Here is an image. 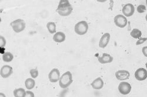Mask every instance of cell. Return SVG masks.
<instances>
[{"label":"cell","instance_id":"6da1fadb","mask_svg":"<svg viewBox=\"0 0 147 97\" xmlns=\"http://www.w3.org/2000/svg\"><path fill=\"white\" fill-rule=\"evenodd\" d=\"M73 10L71 4L68 0H61L56 11L58 14L62 17H67L69 15Z\"/></svg>","mask_w":147,"mask_h":97},{"label":"cell","instance_id":"7a4b0ae2","mask_svg":"<svg viewBox=\"0 0 147 97\" xmlns=\"http://www.w3.org/2000/svg\"><path fill=\"white\" fill-rule=\"evenodd\" d=\"M72 76L71 72L69 71H66L60 77L59 80V85L62 88H68L72 82Z\"/></svg>","mask_w":147,"mask_h":97},{"label":"cell","instance_id":"3957f363","mask_svg":"<svg viewBox=\"0 0 147 97\" xmlns=\"http://www.w3.org/2000/svg\"><path fill=\"white\" fill-rule=\"evenodd\" d=\"M88 29V23L85 21H82L78 22L74 27V30L76 33L79 35H85L87 32Z\"/></svg>","mask_w":147,"mask_h":97},{"label":"cell","instance_id":"277c9868","mask_svg":"<svg viewBox=\"0 0 147 97\" xmlns=\"http://www.w3.org/2000/svg\"><path fill=\"white\" fill-rule=\"evenodd\" d=\"M11 26L13 28L14 31L16 33H20L23 31L26 28V22L21 19H16L11 23Z\"/></svg>","mask_w":147,"mask_h":97},{"label":"cell","instance_id":"5b68a950","mask_svg":"<svg viewBox=\"0 0 147 97\" xmlns=\"http://www.w3.org/2000/svg\"><path fill=\"white\" fill-rule=\"evenodd\" d=\"M114 22L116 26L120 28H123L127 25V19L122 15H117L114 17Z\"/></svg>","mask_w":147,"mask_h":97},{"label":"cell","instance_id":"8992f818","mask_svg":"<svg viewBox=\"0 0 147 97\" xmlns=\"http://www.w3.org/2000/svg\"><path fill=\"white\" fill-rule=\"evenodd\" d=\"M131 90V85L127 82H121L118 86V91L122 95L128 94Z\"/></svg>","mask_w":147,"mask_h":97},{"label":"cell","instance_id":"52a82bcc","mask_svg":"<svg viewBox=\"0 0 147 97\" xmlns=\"http://www.w3.org/2000/svg\"><path fill=\"white\" fill-rule=\"evenodd\" d=\"M48 78L51 82L55 83L58 82L60 79V72L58 69L53 68L48 74Z\"/></svg>","mask_w":147,"mask_h":97},{"label":"cell","instance_id":"ba28073f","mask_svg":"<svg viewBox=\"0 0 147 97\" xmlns=\"http://www.w3.org/2000/svg\"><path fill=\"white\" fill-rule=\"evenodd\" d=\"M13 72V67L8 65L4 66L1 67L0 70V74L1 76L4 78H7L9 77Z\"/></svg>","mask_w":147,"mask_h":97},{"label":"cell","instance_id":"9c48e42d","mask_svg":"<svg viewBox=\"0 0 147 97\" xmlns=\"http://www.w3.org/2000/svg\"><path fill=\"white\" fill-rule=\"evenodd\" d=\"M135 77L139 81H144L147 78V70L144 68H140L135 72Z\"/></svg>","mask_w":147,"mask_h":97},{"label":"cell","instance_id":"30bf717a","mask_svg":"<svg viewBox=\"0 0 147 97\" xmlns=\"http://www.w3.org/2000/svg\"><path fill=\"white\" fill-rule=\"evenodd\" d=\"M122 13L125 17H131L135 12L134 6L132 4H127L122 8Z\"/></svg>","mask_w":147,"mask_h":97},{"label":"cell","instance_id":"8fae6325","mask_svg":"<svg viewBox=\"0 0 147 97\" xmlns=\"http://www.w3.org/2000/svg\"><path fill=\"white\" fill-rule=\"evenodd\" d=\"M130 76L129 72L127 70H118L115 72V77L118 80L124 81Z\"/></svg>","mask_w":147,"mask_h":97},{"label":"cell","instance_id":"7c38bea8","mask_svg":"<svg viewBox=\"0 0 147 97\" xmlns=\"http://www.w3.org/2000/svg\"><path fill=\"white\" fill-rule=\"evenodd\" d=\"M98 62L101 64L110 63L113 61V57L108 53H103L101 57L98 58Z\"/></svg>","mask_w":147,"mask_h":97},{"label":"cell","instance_id":"4fadbf2b","mask_svg":"<svg viewBox=\"0 0 147 97\" xmlns=\"http://www.w3.org/2000/svg\"><path fill=\"white\" fill-rule=\"evenodd\" d=\"M110 40V34L109 33H104L99 42V46L101 48H105L108 44Z\"/></svg>","mask_w":147,"mask_h":97},{"label":"cell","instance_id":"5bb4252c","mask_svg":"<svg viewBox=\"0 0 147 97\" xmlns=\"http://www.w3.org/2000/svg\"><path fill=\"white\" fill-rule=\"evenodd\" d=\"M91 86L94 90H101L104 86V81L101 78L98 77L93 81Z\"/></svg>","mask_w":147,"mask_h":97},{"label":"cell","instance_id":"9a60e30c","mask_svg":"<svg viewBox=\"0 0 147 97\" xmlns=\"http://www.w3.org/2000/svg\"><path fill=\"white\" fill-rule=\"evenodd\" d=\"M65 40V35L62 32H58L53 36V41L57 43H61Z\"/></svg>","mask_w":147,"mask_h":97},{"label":"cell","instance_id":"2e32d148","mask_svg":"<svg viewBox=\"0 0 147 97\" xmlns=\"http://www.w3.org/2000/svg\"><path fill=\"white\" fill-rule=\"evenodd\" d=\"M25 86L28 90H32L35 86V81L32 78H27L25 81Z\"/></svg>","mask_w":147,"mask_h":97},{"label":"cell","instance_id":"e0dca14e","mask_svg":"<svg viewBox=\"0 0 147 97\" xmlns=\"http://www.w3.org/2000/svg\"><path fill=\"white\" fill-rule=\"evenodd\" d=\"M13 93L15 97H25L26 95V91L22 88L14 90Z\"/></svg>","mask_w":147,"mask_h":97},{"label":"cell","instance_id":"ac0fdd59","mask_svg":"<svg viewBox=\"0 0 147 97\" xmlns=\"http://www.w3.org/2000/svg\"><path fill=\"white\" fill-rule=\"evenodd\" d=\"M14 56L10 52H5L3 54V60L4 62L9 63L13 61Z\"/></svg>","mask_w":147,"mask_h":97},{"label":"cell","instance_id":"d6986e66","mask_svg":"<svg viewBox=\"0 0 147 97\" xmlns=\"http://www.w3.org/2000/svg\"><path fill=\"white\" fill-rule=\"evenodd\" d=\"M47 28L48 30V32L51 34L56 33V25L55 23L53 22H50L47 23Z\"/></svg>","mask_w":147,"mask_h":97},{"label":"cell","instance_id":"ffe728a7","mask_svg":"<svg viewBox=\"0 0 147 97\" xmlns=\"http://www.w3.org/2000/svg\"><path fill=\"white\" fill-rule=\"evenodd\" d=\"M130 35L133 38L140 39L142 36V32L140 30H139L138 29H133L131 31Z\"/></svg>","mask_w":147,"mask_h":97},{"label":"cell","instance_id":"44dd1931","mask_svg":"<svg viewBox=\"0 0 147 97\" xmlns=\"http://www.w3.org/2000/svg\"><path fill=\"white\" fill-rule=\"evenodd\" d=\"M30 72L32 78H36L39 75V72L37 69H31L30 71Z\"/></svg>","mask_w":147,"mask_h":97},{"label":"cell","instance_id":"7402d4cb","mask_svg":"<svg viewBox=\"0 0 147 97\" xmlns=\"http://www.w3.org/2000/svg\"><path fill=\"white\" fill-rule=\"evenodd\" d=\"M146 11V7L144 5H140L137 7V11L139 13H143Z\"/></svg>","mask_w":147,"mask_h":97},{"label":"cell","instance_id":"603a6c76","mask_svg":"<svg viewBox=\"0 0 147 97\" xmlns=\"http://www.w3.org/2000/svg\"><path fill=\"white\" fill-rule=\"evenodd\" d=\"M0 41H1V42H0V46H1V47H4L6 45L7 42L3 36H0Z\"/></svg>","mask_w":147,"mask_h":97},{"label":"cell","instance_id":"cb8c5ba5","mask_svg":"<svg viewBox=\"0 0 147 97\" xmlns=\"http://www.w3.org/2000/svg\"><path fill=\"white\" fill-rule=\"evenodd\" d=\"M146 41H147V38H140L138 40V41L136 42V45L138 46L140 45H141V44L144 43Z\"/></svg>","mask_w":147,"mask_h":97},{"label":"cell","instance_id":"d4e9b609","mask_svg":"<svg viewBox=\"0 0 147 97\" xmlns=\"http://www.w3.org/2000/svg\"><path fill=\"white\" fill-rule=\"evenodd\" d=\"M25 97H35V95H34V92L28 90V91H26V95Z\"/></svg>","mask_w":147,"mask_h":97},{"label":"cell","instance_id":"484cf974","mask_svg":"<svg viewBox=\"0 0 147 97\" xmlns=\"http://www.w3.org/2000/svg\"><path fill=\"white\" fill-rule=\"evenodd\" d=\"M142 52L143 54H144L145 57H147V46H145V47H144L142 48Z\"/></svg>","mask_w":147,"mask_h":97},{"label":"cell","instance_id":"4316f807","mask_svg":"<svg viewBox=\"0 0 147 97\" xmlns=\"http://www.w3.org/2000/svg\"><path fill=\"white\" fill-rule=\"evenodd\" d=\"M0 97H6L4 93H0Z\"/></svg>","mask_w":147,"mask_h":97},{"label":"cell","instance_id":"83f0119b","mask_svg":"<svg viewBox=\"0 0 147 97\" xmlns=\"http://www.w3.org/2000/svg\"><path fill=\"white\" fill-rule=\"evenodd\" d=\"M145 19H146V21H147V14L146 15V17H145Z\"/></svg>","mask_w":147,"mask_h":97},{"label":"cell","instance_id":"f1b7e54d","mask_svg":"<svg viewBox=\"0 0 147 97\" xmlns=\"http://www.w3.org/2000/svg\"><path fill=\"white\" fill-rule=\"evenodd\" d=\"M146 68H147V63H146Z\"/></svg>","mask_w":147,"mask_h":97},{"label":"cell","instance_id":"f546056e","mask_svg":"<svg viewBox=\"0 0 147 97\" xmlns=\"http://www.w3.org/2000/svg\"><path fill=\"white\" fill-rule=\"evenodd\" d=\"M146 5H147V0L146 1Z\"/></svg>","mask_w":147,"mask_h":97}]
</instances>
